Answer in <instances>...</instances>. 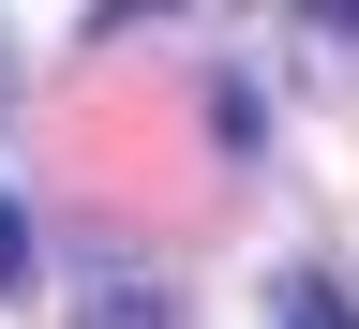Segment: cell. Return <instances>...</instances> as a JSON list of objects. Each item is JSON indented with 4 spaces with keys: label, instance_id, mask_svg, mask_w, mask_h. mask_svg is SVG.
Instances as JSON below:
<instances>
[{
    "label": "cell",
    "instance_id": "6da1fadb",
    "mask_svg": "<svg viewBox=\"0 0 359 329\" xmlns=\"http://www.w3.org/2000/svg\"><path fill=\"white\" fill-rule=\"evenodd\" d=\"M269 314H285V329H359V300L314 285V269H285V300H269Z\"/></svg>",
    "mask_w": 359,
    "mask_h": 329
},
{
    "label": "cell",
    "instance_id": "7a4b0ae2",
    "mask_svg": "<svg viewBox=\"0 0 359 329\" xmlns=\"http://www.w3.org/2000/svg\"><path fill=\"white\" fill-rule=\"evenodd\" d=\"M0 300H30V210L0 195Z\"/></svg>",
    "mask_w": 359,
    "mask_h": 329
}]
</instances>
